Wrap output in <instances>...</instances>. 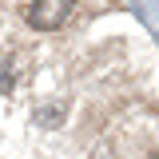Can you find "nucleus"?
I'll use <instances>...</instances> for the list:
<instances>
[{
  "mask_svg": "<svg viewBox=\"0 0 159 159\" xmlns=\"http://www.w3.org/2000/svg\"><path fill=\"white\" fill-rule=\"evenodd\" d=\"M72 12V0H28L24 8V20L36 28V32H56L60 24Z\"/></svg>",
  "mask_w": 159,
  "mask_h": 159,
  "instance_id": "1",
  "label": "nucleus"
},
{
  "mask_svg": "<svg viewBox=\"0 0 159 159\" xmlns=\"http://www.w3.org/2000/svg\"><path fill=\"white\" fill-rule=\"evenodd\" d=\"M0 92H12V56H0Z\"/></svg>",
  "mask_w": 159,
  "mask_h": 159,
  "instance_id": "2",
  "label": "nucleus"
},
{
  "mask_svg": "<svg viewBox=\"0 0 159 159\" xmlns=\"http://www.w3.org/2000/svg\"><path fill=\"white\" fill-rule=\"evenodd\" d=\"M60 116H64V103H52V107H40V111H36L40 123H56Z\"/></svg>",
  "mask_w": 159,
  "mask_h": 159,
  "instance_id": "3",
  "label": "nucleus"
}]
</instances>
